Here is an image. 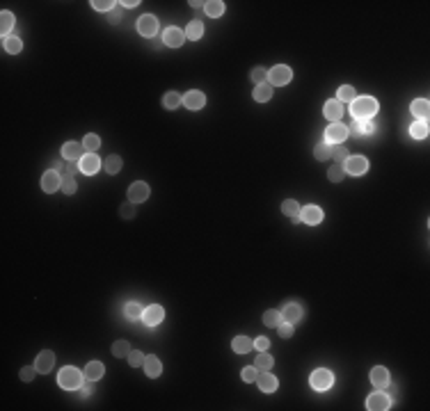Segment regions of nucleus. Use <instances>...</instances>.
Here are the masks:
<instances>
[{
    "label": "nucleus",
    "mask_w": 430,
    "mask_h": 411,
    "mask_svg": "<svg viewBox=\"0 0 430 411\" xmlns=\"http://www.w3.org/2000/svg\"><path fill=\"white\" fill-rule=\"evenodd\" d=\"M428 133H430L428 119H417V121L410 126V135H412L414 140H424V137H428Z\"/></svg>",
    "instance_id": "412c9836"
},
{
    "label": "nucleus",
    "mask_w": 430,
    "mask_h": 411,
    "mask_svg": "<svg viewBox=\"0 0 430 411\" xmlns=\"http://www.w3.org/2000/svg\"><path fill=\"white\" fill-rule=\"evenodd\" d=\"M103 372H106V368H103L101 361H90L85 368V377L92 379V382H97V379L103 377Z\"/></svg>",
    "instance_id": "393cba45"
},
{
    "label": "nucleus",
    "mask_w": 430,
    "mask_h": 411,
    "mask_svg": "<svg viewBox=\"0 0 430 411\" xmlns=\"http://www.w3.org/2000/svg\"><path fill=\"white\" fill-rule=\"evenodd\" d=\"M371 382H373L375 389H385L387 384H389V370L382 366L373 368V370H371Z\"/></svg>",
    "instance_id": "aec40b11"
},
{
    "label": "nucleus",
    "mask_w": 430,
    "mask_h": 411,
    "mask_svg": "<svg viewBox=\"0 0 430 411\" xmlns=\"http://www.w3.org/2000/svg\"><path fill=\"white\" fill-rule=\"evenodd\" d=\"M163 318H165V311H163V306H158V304H151L144 313H142V320H144V325H149V327L160 325Z\"/></svg>",
    "instance_id": "9d476101"
},
{
    "label": "nucleus",
    "mask_w": 430,
    "mask_h": 411,
    "mask_svg": "<svg viewBox=\"0 0 430 411\" xmlns=\"http://www.w3.org/2000/svg\"><path fill=\"white\" fill-rule=\"evenodd\" d=\"M147 197H149V185L144 180H135V183L128 187V201L142 203V201H147Z\"/></svg>",
    "instance_id": "0eeeda50"
},
{
    "label": "nucleus",
    "mask_w": 430,
    "mask_h": 411,
    "mask_svg": "<svg viewBox=\"0 0 430 411\" xmlns=\"http://www.w3.org/2000/svg\"><path fill=\"white\" fill-rule=\"evenodd\" d=\"M270 96H272V84L270 82H261L254 87V101L259 103H266L270 101Z\"/></svg>",
    "instance_id": "cd10ccee"
},
{
    "label": "nucleus",
    "mask_w": 430,
    "mask_h": 411,
    "mask_svg": "<svg viewBox=\"0 0 430 411\" xmlns=\"http://www.w3.org/2000/svg\"><path fill=\"white\" fill-rule=\"evenodd\" d=\"M332 158L336 160V163H345V160H348V149H345L343 144H336V147L332 149Z\"/></svg>",
    "instance_id": "a18cd8bd"
},
{
    "label": "nucleus",
    "mask_w": 430,
    "mask_h": 411,
    "mask_svg": "<svg viewBox=\"0 0 430 411\" xmlns=\"http://www.w3.org/2000/svg\"><path fill=\"white\" fill-rule=\"evenodd\" d=\"M112 354L117 356V359H124V356L130 354V345L126 343V340H117V343L112 345Z\"/></svg>",
    "instance_id": "ea45409f"
},
{
    "label": "nucleus",
    "mask_w": 430,
    "mask_h": 411,
    "mask_svg": "<svg viewBox=\"0 0 430 411\" xmlns=\"http://www.w3.org/2000/svg\"><path fill=\"white\" fill-rule=\"evenodd\" d=\"M99 167H101V160H99V156L97 153H85V156H83V158H80V171H83V174H97L99 171Z\"/></svg>",
    "instance_id": "9b49d317"
},
{
    "label": "nucleus",
    "mask_w": 430,
    "mask_h": 411,
    "mask_svg": "<svg viewBox=\"0 0 430 411\" xmlns=\"http://www.w3.org/2000/svg\"><path fill=\"white\" fill-rule=\"evenodd\" d=\"M119 215H121V217H126V220H130V217L135 215V208H133V201L124 203V206L119 208Z\"/></svg>",
    "instance_id": "3c124183"
},
{
    "label": "nucleus",
    "mask_w": 430,
    "mask_h": 411,
    "mask_svg": "<svg viewBox=\"0 0 430 411\" xmlns=\"http://www.w3.org/2000/svg\"><path fill=\"white\" fill-rule=\"evenodd\" d=\"M249 78H252V82H256V84L268 82V71L263 67H254L252 69V74H249Z\"/></svg>",
    "instance_id": "37998d69"
},
{
    "label": "nucleus",
    "mask_w": 430,
    "mask_h": 411,
    "mask_svg": "<svg viewBox=\"0 0 430 411\" xmlns=\"http://www.w3.org/2000/svg\"><path fill=\"white\" fill-rule=\"evenodd\" d=\"M348 135H350L348 126H343L341 121H336V124L327 126V130H325V142H327V144H343Z\"/></svg>",
    "instance_id": "20e7f679"
},
{
    "label": "nucleus",
    "mask_w": 430,
    "mask_h": 411,
    "mask_svg": "<svg viewBox=\"0 0 430 411\" xmlns=\"http://www.w3.org/2000/svg\"><path fill=\"white\" fill-rule=\"evenodd\" d=\"M355 98H357L355 87H350V84H343V87H339V91H336V101L339 103H352Z\"/></svg>",
    "instance_id": "c756f323"
},
{
    "label": "nucleus",
    "mask_w": 430,
    "mask_h": 411,
    "mask_svg": "<svg viewBox=\"0 0 430 411\" xmlns=\"http://www.w3.org/2000/svg\"><path fill=\"white\" fill-rule=\"evenodd\" d=\"M60 190L64 192V194H74L76 190H78V185H76V178L71 174H67V176H62V187Z\"/></svg>",
    "instance_id": "79ce46f5"
},
{
    "label": "nucleus",
    "mask_w": 430,
    "mask_h": 411,
    "mask_svg": "<svg viewBox=\"0 0 430 411\" xmlns=\"http://www.w3.org/2000/svg\"><path fill=\"white\" fill-rule=\"evenodd\" d=\"M92 395V386H83V398H90Z\"/></svg>",
    "instance_id": "4d7b16f0"
},
{
    "label": "nucleus",
    "mask_w": 430,
    "mask_h": 411,
    "mask_svg": "<svg viewBox=\"0 0 430 411\" xmlns=\"http://www.w3.org/2000/svg\"><path fill=\"white\" fill-rule=\"evenodd\" d=\"M183 103V96H179V91H167L163 98V105L167 107V110H174V107H179Z\"/></svg>",
    "instance_id": "f704fd0d"
},
{
    "label": "nucleus",
    "mask_w": 430,
    "mask_h": 411,
    "mask_svg": "<svg viewBox=\"0 0 430 411\" xmlns=\"http://www.w3.org/2000/svg\"><path fill=\"white\" fill-rule=\"evenodd\" d=\"M263 322H266L268 327H279V325H282L284 322V318H282V313H279V311H266V313H263Z\"/></svg>",
    "instance_id": "c9c22d12"
},
{
    "label": "nucleus",
    "mask_w": 430,
    "mask_h": 411,
    "mask_svg": "<svg viewBox=\"0 0 430 411\" xmlns=\"http://www.w3.org/2000/svg\"><path fill=\"white\" fill-rule=\"evenodd\" d=\"M137 30H140L142 37H153V34L158 32V21H156V16H151V14L142 16L140 21H137Z\"/></svg>",
    "instance_id": "ddd939ff"
},
{
    "label": "nucleus",
    "mask_w": 430,
    "mask_h": 411,
    "mask_svg": "<svg viewBox=\"0 0 430 411\" xmlns=\"http://www.w3.org/2000/svg\"><path fill=\"white\" fill-rule=\"evenodd\" d=\"M144 372H147V377H151V379L160 377L163 366H160L158 356H144Z\"/></svg>",
    "instance_id": "4be33fe9"
},
{
    "label": "nucleus",
    "mask_w": 430,
    "mask_h": 411,
    "mask_svg": "<svg viewBox=\"0 0 430 411\" xmlns=\"http://www.w3.org/2000/svg\"><path fill=\"white\" fill-rule=\"evenodd\" d=\"M254 347L259 349V352H268V347H270V340H268V338H256Z\"/></svg>",
    "instance_id": "5fc2aeb1"
},
{
    "label": "nucleus",
    "mask_w": 430,
    "mask_h": 411,
    "mask_svg": "<svg viewBox=\"0 0 430 411\" xmlns=\"http://www.w3.org/2000/svg\"><path fill=\"white\" fill-rule=\"evenodd\" d=\"M300 203L293 201V199H286V201L282 203V213L286 215V217H291V220H300Z\"/></svg>",
    "instance_id": "bb28decb"
},
{
    "label": "nucleus",
    "mask_w": 430,
    "mask_h": 411,
    "mask_svg": "<svg viewBox=\"0 0 430 411\" xmlns=\"http://www.w3.org/2000/svg\"><path fill=\"white\" fill-rule=\"evenodd\" d=\"M252 347H254V343L247 336H236L231 343V349L238 352V354H247V352H252Z\"/></svg>",
    "instance_id": "b1692460"
},
{
    "label": "nucleus",
    "mask_w": 430,
    "mask_h": 411,
    "mask_svg": "<svg viewBox=\"0 0 430 411\" xmlns=\"http://www.w3.org/2000/svg\"><path fill=\"white\" fill-rule=\"evenodd\" d=\"M327 178L332 180V183H339V180H343V167H341V164L332 167V169L327 171Z\"/></svg>",
    "instance_id": "49530a36"
},
{
    "label": "nucleus",
    "mask_w": 430,
    "mask_h": 411,
    "mask_svg": "<svg viewBox=\"0 0 430 411\" xmlns=\"http://www.w3.org/2000/svg\"><path fill=\"white\" fill-rule=\"evenodd\" d=\"M282 318H284V322H291V325H295V322L302 318V309L298 304H286V309L282 311Z\"/></svg>",
    "instance_id": "a878e982"
},
{
    "label": "nucleus",
    "mask_w": 430,
    "mask_h": 411,
    "mask_svg": "<svg viewBox=\"0 0 430 411\" xmlns=\"http://www.w3.org/2000/svg\"><path fill=\"white\" fill-rule=\"evenodd\" d=\"M300 220L309 226H316V224H321V220H322V210L318 208V206H305V208L300 210Z\"/></svg>",
    "instance_id": "f8f14e48"
},
{
    "label": "nucleus",
    "mask_w": 430,
    "mask_h": 411,
    "mask_svg": "<svg viewBox=\"0 0 430 411\" xmlns=\"http://www.w3.org/2000/svg\"><path fill=\"white\" fill-rule=\"evenodd\" d=\"M291 78H293V71H291L286 64H277V67H272L270 71H268V82L275 84V87H284V84H289Z\"/></svg>",
    "instance_id": "7ed1b4c3"
},
{
    "label": "nucleus",
    "mask_w": 430,
    "mask_h": 411,
    "mask_svg": "<svg viewBox=\"0 0 430 411\" xmlns=\"http://www.w3.org/2000/svg\"><path fill=\"white\" fill-rule=\"evenodd\" d=\"M206 103V96L202 94V91L193 89V91H188L186 96H183V105L188 107V110H202Z\"/></svg>",
    "instance_id": "f3484780"
},
{
    "label": "nucleus",
    "mask_w": 430,
    "mask_h": 411,
    "mask_svg": "<svg viewBox=\"0 0 430 411\" xmlns=\"http://www.w3.org/2000/svg\"><path fill=\"white\" fill-rule=\"evenodd\" d=\"M204 9L209 16L217 18V16H222V11H224V2H222V0H211V2L204 5Z\"/></svg>",
    "instance_id": "72a5a7b5"
},
{
    "label": "nucleus",
    "mask_w": 430,
    "mask_h": 411,
    "mask_svg": "<svg viewBox=\"0 0 430 411\" xmlns=\"http://www.w3.org/2000/svg\"><path fill=\"white\" fill-rule=\"evenodd\" d=\"M350 130L355 133V135H368V133H373L375 126L371 119H355L350 126Z\"/></svg>",
    "instance_id": "5701e85b"
},
{
    "label": "nucleus",
    "mask_w": 430,
    "mask_h": 411,
    "mask_svg": "<svg viewBox=\"0 0 430 411\" xmlns=\"http://www.w3.org/2000/svg\"><path fill=\"white\" fill-rule=\"evenodd\" d=\"M60 386L67 391H74V389H80L83 386V375H80L78 368L74 366H67L64 370H60V377H57Z\"/></svg>",
    "instance_id": "f03ea898"
},
{
    "label": "nucleus",
    "mask_w": 430,
    "mask_h": 411,
    "mask_svg": "<svg viewBox=\"0 0 430 411\" xmlns=\"http://www.w3.org/2000/svg\"><path fill=\"white\" fill-rule=\"evenodd\" d=\"M322 114L332 121V124H336L341 117H343V103H339L336 98H332V101L325 103V107H322Z\"/></svg>",
    "instance_id": "2eb2a0df"
},
{
    "label": "nucleus",
    "mask_w": 430,
    "mask_h": 411,
    "mask_svg": "<svg viewBox=\"0 0 430 411\" xmlns=\"http://www.w3.org/2000/svg\"><path fill=\"white\" fill-rule=\"evenodd\" d=\"M53 366H55V356H53V352H48V349H44V352L37 356V361H34V368H37V372H41V375L51 372Z\"/></svg>",
    "instance_id": "a211bd4d"
},
{
    "label": "nucleus",
    "mask_w": 430,
    "mask_h": 411,
    "mask_svg": "<svg viewBox=\"0 0 430 411\" xmlns=\"http://www.w3.org/2000/svg\"><path fill=\"white\" fill-rule=\"evenodd\" d=\"M121 169V158L119 156H108L106 158V171L108 174H117Z\"/></svg>",
    "instance_id": "a19ab883"
},
{
    "label": "nucleus",
    "mask_w": 430,
    "mask_h": 411,
    "mask_svg": "<svg viewBox=\"0 0 430 411\" xmlns=\"http://www.w3.org/2000/svg\"><path fill=\"white\" fill-rule=\"evenodd\" d=\"M254 366L259 368V370H270L272 366H275V359H272L268 352H261L259 356H256V361H254Z\"/></svg>",
    "instance_id": "4c0bfd02"
},
{
    "label": "nucleus",
    "mask_w": 430,
    "mask_h": 411,
    "mask_svg": "<svg viewBox=\"0 0 430 411\" xmlns=\"http://www.w3.org/2000/svg\"><path fill=\"white\" fill-rule=\"evenodd\" d=\"M114 2H110V0H92V7L99 11H108V9H112Z\"/></svg>",
    "instance_id": "8fccbe9b"
},
{
    "label": "nucleus",
    "mask_w": 430,
    "mask_h": 411,
    "mask_svg": "<svg viewBox=\"0 0 430 411\" xmlns=\"http://www.w3.org/2000/svg\"><path fill=\"white\" fill-rule=\"evenodd\" d=\"M314 156H316V160H329V158H332V144H327V142H321V144L314 149Z\"/></svg>",
    "instance_id": "e433bc0d"
},
{
    "label": "nucleus",
    "mask_w": 430,
    "mask_h": 411,
    "mask_svg": "<svg viewBox=\"0 0 430 411\" xmlns=\"http://www.w3.org/2000/svg\"><path fill=\"white\" fill-rule=\"evenodd\" d=\"M2 48H5L7 53H21V48H23V44H21V39L18 37H14V34H9V37H2Z\"/></svg>",
    "instance_id": "7c9ffc66"
},
{
    "label": "nucleus",
    "mask_w": 430,
    "mask_h": 411,
    "mask_svg": "<svg viewBox=\"0 0 430 411\" xmlns=\"http://www.w3.org/2000/svg\"><path fill=\"white\" fill-rule=\"evenodd\" d=\"M279 336H284V338L293 336V325H291V322H282V325H279Z\"/></svg>",
    "instance_id": "603ef678"
},
{
    "label": "nucleus",
    "mask_w": 430,
    "mask_h": 411,
    "mask_svg": "<svg viewBox=\"0 0 430 411\" xmlns=\"http://www.w3.org/2000/svg\"><path fill=\"white\" fill-rule=\"evenodd\" d=\"M204 34V25H202V21H193V23H188V28H186V37L188 39H193L197 41L199 37Z\"/></svg>",
    "instance_id": "473e14b6"
},
{
    "label": "nucleus",
    "mask_w": 430,
    "mask_h": 411,
    "mask_svg": "<svg viewBox=\"0 0 430 411\" xmlns=\"http://www.w3.org/2000/svg\"><path fill=\"white\" fill-rule=\"evenodd\" d=\"M83 147H85V151H97L99 147H101V140H99V135H85V140H83Z\"/></svg>",
    "instance_id": "c03bdc74"
},
{
    "label": "nucleus",
    "mask_w": 430,
    "mask_h": 411,
    "mask_svg": "<svg viewBox=\"0 0 430 411\" xmlns=\"http://www.w3.org/2000/svg\"><path fill=\"white\" fill-rule=\"evenodd\" d=\"M119 21V9H112L110 11V23H117Z\"/></svg>",
    "instance_id": "6e6d98bb"
},
{
    "label": "nucleus",
    "mask_w": 430,
    "mask_h": 411,
    "mask_svg": "<svg viewBox=\"0 0 430 411\" xmlns=\"http://www.w3.org/2000/svg\"><path fill=\"white\" fill-rule=\"evenodd\" d=\"M428 112H430V103L428 98H417L412 103V114L419 119H428Z\"/></svg>",
    "instance_id": "c85d7f7f"
},
{
    "label": "nucleus",
    "mask_w": 430,
    "mask_h": 411,
    "mask_svg": "<svg viewBox=\"0 0 430 411\" xmlns=\"http://www.w3.org/2000/svg\"><path fill=\"white\" fill-rule=\"evenodd\" d=\"M334 377H332V372L325 370V368H318V370L312 372V377H309V384H312V389L316 391H327L329 386H332Z\"/></svg>",
    "instance_id": "39448f33"
},
{
    "label": "nucleus",
    "mask_w": 430,
    "mask_h": 411,
    "mask_svg": "<svg viewBox=\"0 0 430 411\" xmlns=\"http://www.w3.org/2000/svg\"><path fill=\"white\" fill-rule=\"evenodd\" d=\"M124 316L128 320H137L142 316V306L135 304V302H128V304H124Z\"/></svg>",
    "instance_id": "58836bf2"
},
{
    "label": "nucleus",
    "mask_w": 430,
    "mask_h": 411,
    "mask_svg": "<svg viewBox=\"0 0 430 411\" xmlns=\"http://www.w3.org/2000/svg\"><path fill=\"white\" fill-rule=\"evenodd\" d=\"M350 112L355 119H371L378 112V101L373 96H357L350 103Z\"/></svg>",
    "instance_id": "f257e3e1"
},
{
    "label": "nucleus",
    "mask_w": 430,
    "mask_h": 411,
    "mask_svg": "<svg viewBox=\"0 0 430 411\" xmlns=\"http://www.w3.org/2000/svg\"><path fill=\"white\" fill-rule=\"evenodd\" d=\"M142 363H144V354H142V352H133V349H130V354H128V366L137 368V366H142Z\"/></svg>",
    "instance_id": "de8ad7c7"
},
{
    "label": "nucleus",
    "mask_w": 430,
    "mask_h": 411,
    "mask_svg": "<svg viewBox=\"0 0 430 411\" xmlns=\"http://www.w3.org/2000/svg\"><path fill=\"white\" fill-rule=\"evenodd\" d=\"M256 384H259V389L263 391V393L277 391V377H275L270 370H261L259 375H256Z\"/></svg>",
    "instance_id": "6e6552de"
},
{
    "label": "nucleus",
    "mask_w": 430,
    "mask_h": 411,
    "mask_svg": "<svg viewBox=\"0 0 430 411\" xmlns=\"http://www.w3.org/2000/svg\"><path fill=\"white\" fill-rule=\"evenodd\" d=\"M34 372H37V368H32V366H25V368H23V370H21V379H23V382H32Z\"/></svg>",
    "instance_id": "864d4df0"
},
{
    "label": "nucleus",
    "mask_w": 430,
    "mask_h": 411,
    "mask_svg": "<svg viewBox=\"0 0 430 411\" xmlns=\"http://www.w3.org/2000/svg\"><path fill=\"white\" fill-rule=\"evenodd\" d=\"M183 39H186V32L179 28H174V25H170V28L163 32V41L167 46H172V48H179V46L183 44Z\"/></svg>",
    "instance_id": "4468645a"
},
{
    "label": "nucleus",
    "mask_w": 430,
    "mask_h": 411,
    "mask_svg": "<svg viewBox=\"0 0 430 411\" xmlns=\"http://www.w3.org/2000/svg\"><path fill=\"white\" fill-rule=\"evenodd\" d=\"M345 171L352 176H359V174H366L368 169V160L364 158V156H348V160L343 163Z\"/></svg>",
    "instance_id": "423d86ee"
},
{
    "label": "nucleus",
    "mask_w": 430,
    "mask_h": 411,
    "mask_svg": "<svg viewBox=\"0 0 430 411\" xmlns=\"http://www.w3.org/2000/svg\"><path fill=\"white\" fill-rule=\"evenodd\" d=\"M62 187V176L57 174V171H53V169H48L44 176H41V190L44 192H55Z\"/></svg>",
    "instance_id": "1a4fd4ad"
},
{
    "label": "nucleus",
    "mask_w": 430,
    "mask_h": 411,
    "mask_svg": "<svg viewBox=\"0 0 430 411\" xmlns=\"http://www.w3.org/2000/svg\"><path fill=\"white\" fill-rule=\"evenodd\" d=\"M62 156L67 160H80L83 156H85V147L78 144V142H67V144L62 147Z\"/></svg>",
    "instance_id": "6ab92c4d"
},
{
    "label": "nucleus",
    "mask_w": 430,
    "mask_h": 411,
    "mask_svg": "<svg viewBox=\"0 0 430 411\" xmlns=\"http://www.w3.org/2000/svg\"><path fill=\"white\" fill-rule=\"evenodd\" d=\"M121 5L124 7H135V5H140V2H137V0H126V2H121Z\"/></svg>",
    "instance_id": "13d9d810"
},
{
    "label": "nucleus",
    "mask_w": 430,
    "mask_h": 411,
    "mask_svg": "<svg viewBox=\"0 0 430 411\" xmlns=\"http://www.w3.org/2000/svg\"><path fill=\"white\" fill-rule=\"evenodd\" d=\"M389 398H387L385 393H373V395H368V400H366V409H371V411H387L389 409Z\"/></svg>",
    "instance_id": "dca6fc26"
},
{
    "label": "nucleus",
    "mask_w": 430,
    "mask_h": 411,
    "mask_svg": "<svg viewBox=\"0 0 430 411\" xmlns=\"http://www.w3.org/2000/svg\"><path fill=\"white\" fill-rule=\"evenodd\" d=\"M256 375H259V368H256V366L254 368H252V366L245 368V370H243V382H256Z\"/></svg>",
    "instance_id": "09e8293b"
},
{
    "label": "nucleus",
    "mask_w": 430,
    "mask_h": 411,
    "mask_svg": "<svg viewBox=\"0 0 430 411\" xmlns=\"http://www.w3.org/2000/svg\"><path fill=\"white\" fill-rule=\"evenodd\" d=\"M11 28H14V14L5 9L2 14H0V30H2V37H9Z\"/></svg>",
    "instance_id": "2f4dec72"
}]
</instances>
